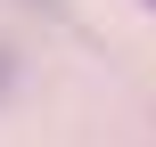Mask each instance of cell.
I'll use <instances>...</instances> for the list:
<instances>
[{"label":"cell","mask_w":156,"mask_h":147,"mask_svg":"<svg viewBox=\"0 0 156 147\" xmlns=\"http://www.w3.org/2000/svg\"><path fill=\"white\" fill-rule=\"evenodd\" d=\"M8 74H16V49H0V82H8Z\"/></svg>","instance_id":"obj_1"},{"label":"cell","mask_w":156,"mask_h":147,"mask_svg":"<svg viewBox=\"0 0 156 147\" xmlns=\"http://www.w3.org/2000/svg\"><path fill=\"white\" fill-rule=\"evenodd\" d=\"M148 8H156V0H148Z\"/></svg>","instance_id":"obj_2"}]
</instances>
